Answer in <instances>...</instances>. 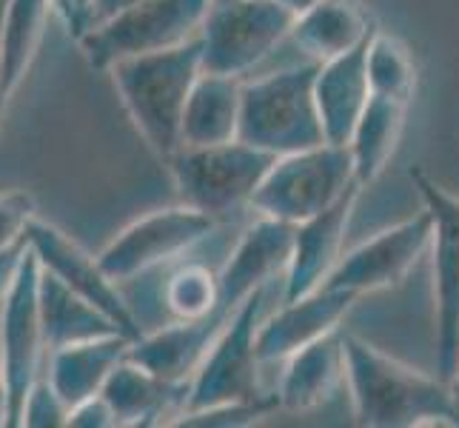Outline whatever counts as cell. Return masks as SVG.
<instances>
[{"label":"cell","mask_w":459,"mask_h":428,"mask_svg":"<svg viewBox=\"0 0 459 428\" xmlns=\"http://www.w3.org/2000/svg\"><path fill=\"white\" fill-rule=\"evenodd\" d=\"M345 383L357 425H454V397L446 380L405 366L351 331H345Z\"/></svg>","instance_id":"cell-1"},{"label":"cell","mask_w":459,"mask_h":428,"mask_svg":"<svg viewBox=\"0 0 459 428\" xmlns=\"http://www.w3.org/2000/svg\"><path fill=\"white\" fill-rule=\"evenodd\" d=\"M108 72L134 129L166 163L180 149L186 100L203 74L200 35L174 49L117 60Z\"/></svg>","instance_id":"cell-2"},{"label":"cell","mask_w":459,"mask_h":428,"mask_svg":"<svg viewBox=\"0 0 459 428\" xmlns=\"http://www.w3.org/2000/svg\"><path fill=\"white\" fill-rule=\"evenodd\" d=\"M320 63L280 69L260 81L243 83L240 135L237 140L268 154H291L325 143L316 112L314 81Z\"/></svg>","instance_id":"cell-3"},{"label":"cell","mask_w":459,"mask_h":428,"mask_svg":"<svg viewBox=\"0 0 459 428\" xmlns=\"http://www.w3.org/2000/svg\"><path fill=\"white\" fill-rule=\"evenodd\" d=\"M354 183L351 149L320 143L303 152L280 154L251 197V209L263 217L299 226L337 203Z\"/></svg>","instance_id":"cell-4"},{"label":"cell","mask_w":459,"mask_h":428,"mask_svg":"<svg viewBox=\"0 0 459 428\" xmlns=\"http://www.w3.org/2000/svg\"><path fill=\"white\" fill-rule=\"evenodd\" d=\"M274 161V154L231 140L217 146H180L166 166L186 205L223 220L240 205H251Z\"/></svg>","instance_id":"cell-5"},{"label":"cell","mask_w":459,"mask_h":428,"mask_svg":"<svg viewBox=\"0 0 459 428\" xmlns=\"http://www.w3.org/2000/svg\"><path fill=\"white\" fill-rule=\"evenodd\" d=\"M212 0H140L86 29L77 43L91 69L108 72L117 60L183 46L200 35Z\"/></svg>","instance_id":"cell-6"},{"label":"cell","mask_w":459,"mask_h":428,"mask_svg":"<svg viewBox=\"0 0 459 428\" xmlns=\"http://www.w3.org/2000/svg\"><path fill=\"white\" fill-rule=\"evenodd\" d=\"M294 18L277 0H212L200 26L203 72L243 77L291 35Z\"/></svg>","instance_id":"cell-7"},{"label":"cell","mask_w":459,"mask_h":428,"mask_svg":"<svg viewBox=\"0 0 459 428\" xmlns=\"http://www.w3.org/2000/svg\"><path fill=\"white\" fill-rule=\"evenodd\" d=\"M263 300H265V289H257L229 317V323L217 335L209 354L203 357L200 369L195 371L192 383H188L183 415L265 397L260 389L263 360L257 354V328H260Z\"/></svg>","instance_id":"cell-8"},{"label":"cell","mask_w":459,"mask_h":428,"mask_svg":"<svg viewBox=\"0 0 459 428\" xmlns=\"http://www.w3.org/2000/svg\"><path fill=\"white\" fill-rule=\"evenodd\" d=\"M46 357L40 323V260L29 246L6 300L0 303V366L6 383V428H21L31 386Z\"/></svg>","instance_id":"cell-9"},{"label":"cell","mask_w":459,"mask_h":428,"mask_svg":"<svg viewBox=\"0 0 459 428\" xmlns=\"http://www.w3.org/2000/svg\"><path fill=\"white\" fill-rule=\"evenodd\" d=\"M217 229V220L192 205H174L160 209L126 226L112 243H108L98 263L115 283L146 275L152 268L178 260L186 251H192L203 240H209Z\"/></svg>","instance_id":"cell-10"},{"label":"cell","mask_w":459,"mask_h":428,"mask_svg":"<svg viewBox=\"0 0 459 428\" xmlns=\"http://www.w3.org/2000/svg\"><path fill=\"white\" fill-rule=\"evenodd\" d=\"M425 209L434 217V297H437V371L451 383L459 369V197L422 169L408 171Z\"/></svg>","instance_id":"cell-11"},{"label":"cell","mask_w":459,"mask_h":428,"mask_svg":"<svg viewBox=\"0 0 459 428\" xmlns=\"http://www.w3.org/2000/svg\"><path fill=\"white\" fill-rule=\"evenodd\" d=\"M434 237V217L429 209L403 220V223L379 231L371 240L359 243L348 255L340 258L337 268L328 275L323 285L331 289L354 292L357 297L391 289L405 280V275L417 266Z\"/></svg>","instance_id":"cell-12"},{"label":"cell","mask_w":459,"mask_h":428,"mask_svg":"<svg viewBox=\"0 0 459 428\" xmlns=\"http://www.w3.org/2000/svg\"><path fill=\"white\" fill-rule=\"evenodd\" d=\"M26 237L46 272L60 277L72 292L86 297L89 303L98 306L106 317H112L126 337L140 340L146 335L143 326H140V320L134 317V311L117 292V283L103 272L98 258L89 255L81 243H74L66 231H60L57 226L46 223L40 217H35L29 223Z\"/></svg>","instance_id":"cell-13"},{"label":"cell","mask_w":459,"mask_h":428,"mask_svg":"<svg viewBox=\"0 0 459 428\" xmlns=\"http://www.w3.org/2000/svg\"><path fill=\"white\" fill-rule=\"evenodd\" d=\"M294 229L297 226L291 223L260 214L257 223H251L243 231L226 266L217 272L220 311L231 317L243 306L246 297H251L257 289H268V283L280 272L286 275L291 246H294Z\"/></svg>","instance_id":"cell-14"},{"label":"cell","mask_w":459,"mask_h":428,"mask_svg":"<svg viewBox=\"0 0 459 428\" xmlns=\"http://www.w3.org/2000/svg\"><path fill=\"white\" fill-rule=\"evenodd\" d=\"M354 292L345 289H331V285H320L316 292L297 297V300H282V309L260 320L257 328V354L263 362H286L294 352L311 345L314 340L325 337L328 331L340 328L342 317L351 311L357 303Z\"/></svg>","instance_id":"cell-15"},{"label":"cell","mask_w":459,"mask_h":428,"mask_svg":"<svg viewBox=\"0 0 459 428\" xmlns=\"http://www.w3.org/2000/svg\"><path fill=\"white\" fill-rule=\"evenodd\" d=\"M359 183H354L348 192L331 203L325 212L314 214L306 223H299L294 229V246L291 258L286 266V292L282 300H297L316 292L328 280V275L334 272L340 258H342V240L348 220H351L354 203L359 197Z\"/></svg>","instance_id":"cell-16"},{"label":"cell","mask_w":459,"mask_h":428,"mask_svg":"<svg viewBox=\"0 0 459 428\" xmlns=\"http://www.w3.org/2000/svg\"><path fill=\"white\" fill-rule=\"evenodd\" d=\"M368 40L359 43L357 49L316 66L314 98H316V112H320L325 143L348 146V140H351L357 123L371 100V83L366 69Z\"/></svg>","instance_id":"cell-17"},{"label":"cell","mask_w":459,"mask_h":428,"mask_svg":"<svg viewBox=\"0 0 459 428\" xmlns=\"http://www.w3.org/2000/svg\"><path fill=\"white\" fill-rule=\"evenodd\" d=\"M229 323V314L214 311L200 320H174L129 345V357L169 383H192L203 357Z\"/></svg>","instance_id":"cell-18"},{"label":"cell","mask_w":459,"mask_h":428,"mask_svg":"<svg viewBox=\"0 0 459 428\" xmlns=\"http://www.w3.org/2000/svg\"><path fill=\"white\" fill-rule=\"evenodd\" d=\"M100 394L112 406L117 425H163L166 417L183 415L188 383H169L126 354Z\"/></svg>","instance_id":"cell-19"},{"label":"cell","mask_w":459,"mask_h":428,"mask_svg":"<svg viewBox=\"0 0 459 428\" xmlns=\"http://www.w3.org/2000/svg\"><path fill=\"white\" fill-rule=\"evenodd\" d=\"M345 383V331L334 328L325 337L299 348L286 360L277 397L280 408L311 411L328 403Z\"/></svg>","instance_id":"cell-20"},{"label":"cell","mask_w":459,"mask_h":428,"mask_svg":"<svg viewBox=\"0 0 459 428\" xmlns=\"http://www.w3.org/2000/svg\"><path fill=\"white\" fill-rule=\"evenodd\" d=\"M129 340L126 335H103L83 343H69L49 352V366H46V380L55 386L60 400L69 406V415L74 406L100 394L108 374L115 371L117 362L129 354Z\"/></svg>","instance_id":"cell-21"},{"label":"cell","mask_w":459,"mask_h":428,"mask_svg":"<svg viewBox=\"0 0 459 428\" xmlns=\"http://www.w3.org/2000/svg\"><path fill=\"white\" fill-rule=\"evenodd\" d=\"M374 31L377 23L357 0H316L294 18L289 38L308 60L325 63L357 49Z\"/></svg>","instance_id":"cell-22"},{"label":"cell","mask_w":459,"mask_h":428,"mask_svg":"<svg viewBox=\"0 0 459 428\" xmlns=\"http://www.w3.org/2000/svg\"><path fill=\"white\" fill-rule=\"evenodd\" d=\"M243 81L203 72L186 100L180 146H217L240 135Z\"/></svg>","instance_id":"cell-23"},{"label":"cell","mask_w":459,"mask_h":428,"mask_svg":"<svg viewBox=\"0 0 459 428\" xmlns=\"http://www.w3.org/2000/svg\"><path fill=\"white\" fill-rule=\"evenodd\" d=\"M40 323L46 354L60 345L83 343L103 335H123L112 317H106L86 297L72 292L60 277L40 266Z\"/></svg>","instance_id":"cell-24"},{"label":"cell","mask_w":459,"mask_h":428,"mask_svg":"<svg viewBox=\"0 0 459 428\" xmlns=\"http://www.w3.org/2000/svg\"><path fill=\"white\" fill-rule=\"evenodd\" d=\"M52 0H9L0 38V123L38 57Z\"/></svg>","instance_id":"cell-25"},{"label":"cell","mask_w":459,"mask_h":428,"mask_svg":"<svg viewBox=\"0 0 459 428\" xmlns=\"http://www.w3.org/2000/svg\"><path fill=\"white\" fill-rule=\"evenodd\" d=\"M405 109L408 103L383 98V94H371L366 112H362L351 140H348L359 186L374 183L388 166L394 152H397L403 123H405Z\"/></svg>","instance_id":"cell-26"},{"label":"cell","mask_w":459,"mask_h":428,"mask_svg":"<svg viewBox=\"0 0 459 428\" xmlns=\"http://www.w3.org/2000/svg\"><path fill=\"white\" fill-rule=\"evenodd\" d=\"M366 69H368L371 94H383V98L391 100L411 103L417 89V69L408 49L397 38L377 29L366 49Z\"/></svg>","instance_id":"cell-27"},{"label":"cell","mask_w":459,"mask_h":428,"mask_svg":"<svg viewBox=\"0 0 459 428\" xmlns=\"http://www.w3.org/2000/svg\"><path fill=\"white\" fill-rule=\"evenodd\" d=\"M220 285L217 275L209 266L183 263L178 272H171L163 285V303L174 320H200L217 309Z\"/></svg>","instance_id":"cell-28"},{"label":"cell","mask_w":459,"mask_h":428,"mask_svg":"<svg viewBox=\"0 0 459 428\" xmlns=\"http://www.w3.org/2000/svg\"><path fill=\"white\" fill-rule=\"evenodd\" d=\"M277 408H280V397L274 391V394H265V397L251 400V403H229V406H217V408L188 411V415H180L174 425H186V428H240V425H251V423L268 417Z\"/></svg>","instance_id":"cell-29"},{"label":"cell","mask_w":459,"mask_h":428,"mask_svg":"<svg viewBox=\"0 0 459 428\" xmlns=\"http://www.w3.org/2000/svg\"><path fill=\"white\" fill-rule=\"evenodd\" d=\"M69 423V406L60 400L55 386L40 374V380L31 386L23 415H21V428H60Z\"/></svg>","instance_id":"cell-30"},{"label":"cell","mask_w":459,"mask_h":428,"mask_svg":"<svg viewBox=\"0 0 459 428\" xmlns=\"http://www.w3.org/2000/svg\"><path fill=\"white\" fill-rule=\"evenodd\" d=\"M35 217H38L35 195L23 192V188H9V192H0V249L23 240L29 223Z\"/></svg>","instance_id":"cell-31"},{"label":"cell","mask_w":459,"mask_h":428,"mask_svg":"<svg viewBox=\"0 0 459 428\" xmlns=\"http://www.w3.org/2000/svg\"><path fill=\"white\" fill-rule=\"evenodd\" d=\"M66 428H117V420L103 394H94V397L72 408Z\"/></svg>","instance_id":"cell-32"},{"label":"cell","mask_w":459,"mask_h":428,"mask_svg":"<svg viewBox=\"0 0 459 428\" xmlns=\"http://www.w3.org/2000/svg\"><path fill=\"white\" fill-rule=\"evenodd\" d=\"M26 251H29V237H23V240L12 243L6 249H0V303H4L9 289L14 285V277H18V272H21V263L26 258Z\"/></svg>","instance_id":"cell-33"},{"label":"cell","mask_w":459,"mask_h":428,"mask_svg":"<svg viewBox=\"0 0 459 428\" xmlns=\"http://www.w3.org/2000/svg\"><path fill=\"white\" fill-rule=\"evenodd\" d=\"M52 9L60 14V21L63 26L69 29V35H74V40L83 35L86 26H83V18H81V12H77L74 6V0H52Z\"/></svg>","instance_id":"cell-34"},{"label":"cell","mask_w":459,"mask_h":428,"mask_svg":"<svg viewBox=\"0 0 459 428\" xmlns=\"http://www.w3.org/2000/svg\"><path fill=\"white\" fill-rule=\"evenodd\" d=\"M132 4H140V0H91V12H89V29L94 23H100L106 18H112L120 9L132 6Z\"/></svg>","instance_id":"cell-35"},{"label":"cell","mask_w":459,"mask_h":428,"mask_svg":"<svg viewBox=\"0 0 459 428\" xmlns=\"http://www.w3.org/2000/svg\"><path fill=\"white\" fill-rule=\"evenodd\" d=\"M448 386H451V397H454V425H459V369Z\"/></svg>","instance_id":"cell-36"},{"label":"cell","mask_w":459,"mask_h":428,"mask_svg":"<svg viewBox=\"0 0 459 428\" xmlns=\"http://www.w3.org/2000/svg\"><path fill=\"white\" fill-rule=\"evenodd\" d=\"M277 4H282L286 9H291L294 14H299V12H306L311 4H316V0H277Z\"/></svg>","instance_id":"cell-37"},{"label":"cell","mask_w":459,"mask_h":428,"mask_svg":"<svg viewBox=\"0 0 459 428\" xmlns=\"http://www.w3.org/2000/svg\"><path fill=\"white\" fill-rule=\"evenodd\" d=\"M0 425H6V383H4V366H0Z\"/></svg>","instance_id":"cell-38"},{"label":"cell","mask_w":459,"mask_h":428,"mask_svg":"<svg viewBox=\"0 0 459 428\" xmlns=\"http://www.w3.org/2000/svg\"><path fill=\"white\" fill-rule=\"evenodd\" d=\"M6 9H9V0H0V38H4V21H6Z\"/></svg>","instance_id":"cell-39"}]
</instances>
